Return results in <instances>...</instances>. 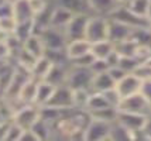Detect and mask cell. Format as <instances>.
I'll return each instance as SVG.
<instances>
[{
  "mask_svg": "<svg viewBox=\"0 0 151 141\" xmlns=\"http://www.w3.org/2000/svg\"><path fill=\"white\" fill-rule=\"evenodd\" d=\"M107 19H113L117 20L120 23H124L126 26L132 27L133 30L136 28H150L151 27V21L147 17H140L136 13H133L132 10L124 4H119L116 7V10L113 11Z\"/></svg>",
  "mask_w": 151,
  "mask_h": 141,
  "instance_id": "1",
  "label": "cell"
},
{
  "mask_svg": "<svg viewBox=\"0 0 151 141\" xmlns=\"http://www.w3.org/2000/svg\"><path fill=\"white\" fill-rule=\"evenodd\" d=\"M93 76H95V74L91 68L69 65L66 85L71 89H88V90H91Z\"/></svg>",
  "mask_w": 151,
  "mask_h": 141,
  "instance_id": "2",
  "label": "cell"
},
{
  "mask_svg": "<svg viewBox=\"0 0 151 141\" xmlns=\"http://www.w3.org/2000/svg\"><path fill=\"white\" fill-rule=\"evenodd\" d=\"M117 110L123 112H132V113L143 114V116H151V102L144 96L143 92L132 94L129 97H123L117 106Z\"/></svg>",
  "mask_w": 151,
  "mask_h": 141,
  "instance_id": "3",
  "label": "cell"
},
{
  "mask_svg": "<svg viewBox=\"0 0 151 141\" xmlns=\"http://www.w3.org/2000/svg\"><path fill=\"white\" fill-rule=\"evenodd\" d=\"M107 30H109V19L107 17L91 14L88 26H86L85 38L91 44L107 40Z\"/></svg>",
  "mask_w": 151,
  "mask_h": 141,
  "instance_id": "4",
  "label": "cell"
},
{
  "mask_svg": "<svg viewBox=\"0 0 151 141\" xmlns=\"http://www.w3.org/2000/svg\"><path fill=\"white\" fill-rule=\"evenodd\" d=\"M40 119V106L37 104H24L23 107L13 113L12 121L16 123L23 130H30Z\"/></svg>",
  "mask_w": 151,
  "mask_h": 141,
  "instance_id": "5",
  "label": "cell"
},
{
  "mask_svg": "<svg viewBox=\"0 0 151 141\" xmlns=\"http://www.w3.org/2000/svg\"><path fill=\"white\" fill-rule=\"evenodd\" d=\"M89 17H91V14L89 13L73 14V17L71 19V21L68 23V26H66L65 30H64L68 42H69V41H73V40L85 38L86 26H88Z\"/></svg>",
  "mask_w": 151,
  "mask_h": 141,
  "instance_id": "6",
  "label": "cell"
},
{
  "mask_svg": "<svg viewBox=\"0 0 151 141\" xmlns=\"http://www.w3.org/2000/svg\"><path fill=\"white\" fill-rule=\"evenodd\" d=\"M45 106L59 109V110H68L73 107V90L68 85L55 86L51 99L48 100Z\"/></svg>",
  "mask_w": 151,
  "mask_h": 141,
  "instance_id": "7",
  "label": "cell"
},
{
  "mask_svg": "<svg viewBox=\"0 0 151 141\" xmlns=\"http://www.w3.org/2000/svg\"><path fill=\"white\" fill-rule=\"evenodd\" d=\"M109 131H110V123L92 120L88 123L83 130V140L88 141H103L109 140Z\"/></svg>",
  "mask_w": 151,
  "mask_h": 141,
  "instance_id": "8",
  "label": "cell"
},
{
  "mask_svg": "<svg viewBox=\"0 0 151 141\" xmlns=\"http://www.w3.org/2000/svg\"><path fill=\"white\" fill-rule=\"evenodd\" d=\"M40 35L44 41L45 49H65L66 44H68L64 30H59V28L48 27Z\"/></svg>",
  "mask_w": 151,
  "mask_h": 141,
  "instance_id": "9",
  "label": "cell"
},
{
  "mask_svg": "<svg viewBox=\"0 0 151 141\" xmlns=\"http://www.w3.org/2000/svg\"><path fill=\"white\" fill-rule=\"evenodd\" d=\"M116 90L120 94V97H129L132 94H136L141 92L143 87V81L137 78L134 74H127L124 78H122L120 81L116 83Z\"/></svg>",
  "mask_w": 151,
  "mask_h": 141,
  "instance_id": "10",
  "label": "cell"
},
{
  "mask_svg": "<svg viewBox=\"0 0 151 141\" xmlns=\"http://www.w3.org/2000/svg\"><path fill=\"white\" fill-rule=\"evenodd\" d=\"M116 120L124 126L130 133H137L140 130H143L147 120V116L137 113H132V112H123V110H117V119Z\"/></svg>",
  "mask_w": 151,
  "mask_h": 141,
  "instance_id": "11",
  "label": "cell"
},
{
  "mask_svg": "<svg viewBox=\"0 0 151 141\" xmlns=\"http://www.w3.org/2000/svg\"><path fill=\"white\" fill-rule=\"evenodd\" d=\"M133 28L126 26L124 23H120L117 20L109 19V30H107V40L112 41L113 44H117L120 41H124L130 38Z\"/></svg>",
  "mask_w": 151,
  "mask_h": 141,
  "instance_id": "12",
  "label": "cell"
},
{
  "mask_svg": "<svg viewBox=\"0 0 151 141\" xmlns=\"http://www.w3.org/2000/svg\"><path fill=\"white\" fill-rule=\"evenodd\" d=\"M91 48H92V44L86 38H81V40H73L69 41L65 47V52L68 59L72 61L76 59V58H81L83 55L89 54L91 52Z\"/></svg>",
  "mask_w": 151,
  "mask_h": 141,
  "instance_id": "13",
  "label": "cell"
},
{
  "mask_svg": "<svg viewBox=\"0 0 151 141\" xmlns=\"http://www.w3.org/2000/svg\"><path fill=\"white\" fill-rule=\"evenodd\" d=\"M91 14L109 17L119 6L117 0H86Z\"/></svg>",
  "mask_w": 151,
  "mask_h": 141,
  "instance_id": "14",
  "label": "cell"
},
{
  "mask_svg": "<svg viewBox=\"0 0 151 141\" xmlns=\"http://www.w3.org/2000/svg\"><path fill=\"white\" fill-rule=\"evenodd\" d=\"M34 11L28 0H13V19L16 23L34 20Z\"/></svg>",
  "mask_w": 151,
  "mask_h": 141,
  "instance_id": "15",
  "label": "cell"
},
{
  "mask_svg": "<svg viewBox=\"0 0 151 141\" xmlns=\"http://www.w3.org/2000/svg\"><path fill=\"white\" fill-rule=\"evenodd\" d=\"M72 17H73V13H71L69 10L54 4L52 14H51V26H50V27L65 30V27L68 26V23L71 21Z\"/></svg>",
  "mask_w": 151,
  "mask_h": 141,
  "instance_id": "16",
  "label": "cell"
},
{
  "mask_svg": "<svg viewBox=\"0 0 151 141\" xmlns=\"http://www.w3.org/2000/svg\"><path fill=\"white\" fill-rule=\"evenodd\" d=\"M114 86H116V82L113 81V78L109 75V72L105 71V72L95 74L92 86H91V92H106V90H109Z\"/></svg>",
  "mask_w": 151,
  "mask_h": 141,
  "instance_id": "17",
  "label": "cell"
},
{
  "mask_svg": "<svg viewBox=\"0 0 151 141\" xmlns=\"http://www.w3.org/2000/svg\"><path fill=\"white\" fill-rule=\"evenodd\" d=\"M37 85H38V81L34 79V78H30V79L23 85V87L20 89L17 99H19L23 104H34L35 93H37Z\"/></svg>",
  "mask_w": 151,
  "mask_h": 141,
  "instance_id": "18",
  "label": "cell"
},
{
  "mask_svg": "<svg viewBox=\"0 0 151 141\" xmlns=\"http://www.w3.org/2000/svg\"><path fill=\"white\" fill-rule=\"evenodd\" d=\"M52 61L47 55H42V57L37 58L34 67L31 68V78L37 79V81H44L48 72H50V69L52 68Z\"/></svg>",
  "mask_w": 151,
  "mask_h": 141,
  "instance_id": "19",
  "label": "cell"
},
{
  "mask_svg": "<svg viewBox=\"0 0 151 141\" xmlns=\"http://www.w3.org/2000/svg\"><path fill=\"white\" fill-rule=\"evenodd\" d=\"M23 48L27 49L30 54H33L35 58H40V57H42L45 54V45H44V41H42L40 34H31L23 42Z\"/></svg>",
  "mask_w": 151,
  "mask_h": 141,
  "instance_id": "20",
  "label": "cell"
},
{
  "mask_svg": "<svg viewBox=\"0 0 151 141\" xmlns=\"http://www.w3.org/2000/svg\"><path fill=\"white\" fill-rule=\"evenodd\" d=\"M54 90H55V86L52 83L47 81H38V85H37V93H35V100H34V104L37 106H45L48 100L51 99Z\"/></svg>",
  "mask_w": 151,
  "mask_h": 141,
  "instance_id": "21",
  "label": "cell"
},
{
  "mask_svg": "<svg viewBox=\"0 0 151 141\" xmlns=\"http://www.w3.org/2000/svg\"><path fill=\"white\" fill-rule=\"evenodd\" d=\"M55 6L64 7L66 10H69L71 13L78 14V13H89V7H88V1L86 0H52Z\"/></svg>",
  "mask_w": 151,
  "mask_h": 141,
  "instance_id": "22",
  "label": "cell"
},
{
  "mask_svg": "<svg viewBox=\"0 0 151 141\" xmlns=\"http://www.w3.org/2000/svg\"><path fill=\"white\" fill-rule=\"evenodd\" d=\"M88 113H89L92 120L105 121V123H113L117 119V107H113V106L96 109V110H89Z\"/></svg>",
  "mask_w": 151,
  "mask_h": 141,
  "instance_id": "23",
  "label": "cell"
},
{
  "mask_svg": "<svg viewBox=\"0 0 151 141\" xmlns=\"http://www.w3.org/2000/svg\"><path fill=\"white\" fill-rule=\"evenodd\" d=\"M113 51H114V44L109 40L93 42L92 48H91V52L96 59H107V57L112 54Z\"/></svg>",
  "mask_w": 151,
  "mask_h": 141,
  "instance_id": "24",
  "label": "cell"
},
{
  "mask_svg": "<svg viewBox=\"0 0 151 141\" xmlns=\"http://www.w3.org/2000/svg\"><path fill=\"white\" fill-rule=\"evenodd\" d=\"M129 141L133 140V134L122 126L117 120L110 123V131H109V141Z\"/></svg>",
  "mask_w": 151,
  "mask_h": 141,
  "instance_id": "25",
  "label": "cell"
},
{
  "mask_svg": "<svg viewBox=\"0 0 151 141\" xmlns=\"http://www.w3.org/2000/svg\"><path fill=\"white\" fill-rule=\"evenodd\" d=\"M31 130L34 131V134L37 135L38 140H48V138H51V124L47 123L45 120H42L41 117L35 121V124L31 127Z\"/></svg>",
  "mask_w": 151,
  "mask_h": 141,
  "instance_id": "26",
  "label": "cell"
},
{
  "mask_svg": "<svg viewBox=\"0 0 151 141\" xmlns=\"http://www.w3.org/2000/svg\"><path fill=\"white\" fill-rule=\"evenodd\" d=\"M110 106L106 97L103 96L102 92H91V96H89V100H88V104H86V110H96V109H102V107H107Z\"/></svg>",
  "mask_w": 151,
  "mask_h": 141,
  "instance_id": "27",
  "label": "cell"
},
{
  "mask_svg": "<svg viewBox=\"0 0 151 141\" xmlns=\"http://www.w3.org/2000/svg\"><path fill=\"white\" fill-rule=\"evenodd\" d=\"M33 33H34V24L33 20H31V21H24V23H17L13 34L21 42H24Z\"/></svg>",
  "mask_w": 151,
  "mask_h": 141,
  "instance_id": "28",
  "label": "cell"
},
{
  "mask_svg": "<svg viewBox=\"0 0 151 141\" xmlns=\"http://www.w3.org/2000/svg\"><path fill=\"white\" fill-rule=\"evenodd\" d=\"M150 1L151 0H132L126 6L140 17H147L148 16V9H150Z\"/></svg>",
  "mask_w": 151,
  "mask_h": 141,
  "instance_id": "29",
  "label": "cell"
},
{
  "mask_svg": "<svg viewBox=\"0 0 151 141\" xmlns=\"http://www.w3.org/2000/svg\"><path fill=\"white\" fill-rule=\"evenodd\" d=\"M138 44L132 38H127L124 41H120L117 44H114V49L119 52V55H136Z\"/></svg>",
  "mask_w": 151,
  "mask_h": 141,
  "instance_id": "30",
  "label": "cell"
},
{
  "mask_svg": "<svg viewBox=\"0 0 151 141\" xmlns=\"http://www.w3.org/2000/svg\"><path fill=\"white\" fill-rule=\"evenodd\" d=\"M73 90V107L86 110V104L91 96V90L88 89H72Z\"/></svg>",
  "mask_w": 151,
  "mask_h": 141,
  "instance_id": "31",
  "label": "cell"
},
{
  "mask_svg": "<svg viewBox=\"0 0 151 141\" xmlns=\"http://www.w3.org/2000/svg\"><path fill=\"white\" fill-rule=\"evenodd\" d=\"M138 64H140V61H138L134 55H120L117 67H120L123 71H126L127 74H132L133 71L137 68Z\"/></svg>",
  "mask_w": 151,
  "mask_h": 141,
  "instance_id": "32",
  "label": "cell"
},
{
  "mask_svg": "<svg viewBox=\"0 0 151 141\" xmlns=\"http://www.w3.org/2000/svg\"><path fill=\"white\" fill-rule=\"evenodd\" d=\"M132 74H134L137 78H140L143 82L150 81L151 79V62L145 61V62H140L137 65V68L133 71Z\"/></svg>",
  "mask_w": 151,
  "mask_h": 141,
  "instance_id": "33",
  "label": "cell"
},
{
  "mask_svg": "<svg viewBox=\"0 0 151 141\" xmlns=\"http://www.w3.org/2000/svg\"><path fill=\"white\" fill-rule=\"evenodd\" d=\"M21 133H23V128L19 127L16 123L10 121V123H9V126H7V131H6L4 141H20Z\"/></svg>",
  "mask_w": 151,
  "mask_h": 141,
  "instance_id": "34",
  "label": "cell"
},
{
  "mask_svg": "<svg viewBox=\"0 0 151 141\" xmlns=\"http://www.w3.org/2000/svg\"><path fill=\"white\" fill-rule=\"evenodd\" d=\"M93 61H95V57H93L92 52H89V54L83 55V57H81V58H76V59L69 61V64H71L72 67H85V68H91V65L93 64Z\"/></svg>",
  "mask_w": 151,
  "mask_h": 141,
  "instance_id": "35",
  "label": "cell"
},
{
  "mask_svg": "<svg viewBox=\"0 0 151 141\" xmlns=\"http://www.w3.org/2000/svg\"><path fill=\"white\" fill-rule=\"evenodd\" d=\"M103 96L106 97V100L107 103L113 106V107H117L120 100H122V97H120V94L117 93V90H116V87H112V89H109V90H106V92H102Z\"/></svg>",
  "mask_w": 151,
  "mask_h": 141,
  "instance_id": "36",
  "label": "cell"
},
{
  "mask_svg": "<svg viewBox=\"0 0 151 141\" xmlns=\"http://www.w3.org/2000/svg\"><path fill=\"white\" fill-rule=\"evenodd\" d=\"M13 17V0H6L0 4V19Z\"/></svg>",
  "mask_w": 151,
  "mask_h": 141,
  "instance_id": "37",
  "label": "cell"
},
{
  "mask_svg": "<svg viewBox=\"0 0 151 141\" xmlns=\"http://www.w3.org/2000/svg\"><path fill=\"white\" fill-rule=\"evenodd\" d=\"M109 64H107V61L106 59H96L93 61V64L91 65V69L93 71V74H99V72H105L109 69Z\"/></svg>",
  "mask_w": 151,
  "mask_h": 141,
  "instance_id": "38",
  "label": "cell"
},
{
  "mask_svg": "<svg viewBox=\"0 0 151 141\" xmlns=\"http://www.w3.org/2000/svg\"><path fill=\"white\" fill-rule=\"evenodd\" d=\"M107 72H109V75L113 78V81L117 83L122 78H124L126 75H127V72L126 71H123L120 67H117V65H114V67H110L109 69H107Z\"/></svg>",
  "mask_w": 151,
  "mask_h": 141,
  "instance_id": "39",
  "label": "cell"
},
{
  "mask_svg": "<svg viewBox=\"0 0 151 141\" xmlns=\"http://www.w3.org/2000/svg\"><path fill=\"white\" fill-rule=\"evenodd\" d=\"M20 141H38V138H37V135L34 134L33 130L30 128V130H23Z\"/></svg>",
  "mask_w": 151,
  "mask_h": 141,
  "instance_id": "40",
  "label": "cell"
},
{
  "mask_svg": "<svg viewBox=\"0 0 151 141\" xmlns=\"http://www.w3.org/2000/svg\"><path fill=\"white\" fill-rule=\"evenodd\" d=\"M141 131H143V135H144V140H151V116L147 117L145 124Z\"/></svg>",
  "mask_w": 151,
  "mask_h": 141,
  "instance_id": "41",
  "label": "cell"
},
{
  "mask_svg": "<svg viewBox=\"0 0 151 141\" xmlns=\"http://www.w3.org/2000/svg\"><path fill=\"white\" fill-rule=\"evenodd\" d=\"M141 92L144 93V96L151 102V79L150 81L143 82V87H141Z\"/></svg>",
  "mask_w": 151,
  "mask_h": 141,
  "instance_id": "42",
  "label": "cell"
},
{
  "mask_svg": "<svg viewBox=\"0 0 151 141\" xmlns=\"http://www.w3.org/2000/svg\"><path fill=\"white\" fill-rule=\"evenodd\" d=\"M7 126H9V123H3V124H0V141H4L6 131H7Z\"/></svg>",
  "mask_w": 151,
  "mask_h": 141,
  "instance_id": "43",
  "label": "cell"
},
{
  "mask_svg": "<svg viewBox=\"0 0 151 141\" xmlns=\"http://www.w3.org/2000/svg\"><path fill=\"white\" fill-rule=\"evenodd\" d=\"M6 37H7V34L3 33V31H1V28H0V41H4L6 40Z\"/></svg>",
  "mask_w": 151,
  "mask_h": 141,
  "instance_id": "44",
  "label": "cell"
},
{
  "mask_svg": "<svg viewBox=\"0 0 151 141\" xmlns=\"http://www.w3.org/2000/svg\"><path fill=\"white\" fill-rule=\"evenodd\" d=\"M130 1H132V0H117V3L119 4H127V3H130Z\"/></svg>",
  "mask_w": 151,
  "mask_h": 141,
  "instance_id": "45",
  "label": "cell"
},
{
  "mask_svg": "<svg viewBox=\"0 0 151 141\" xmlns=\"http://www.w3.org/2000/svg\"><path fill=\"white\" fill-rule=\"evenodd\" d=\"M3 1H6V0H0V4H1V3H3Z\"/></svg>",
  "mask_w": 151,
  "mask_h": 141,
  "instance_id": "46",
  "label": "cell"
},
{
  "mask_svg": "<svg viewBox=\"0 0 151 141\" xmlns=\"http://www.w3.org/2000/svg\"><path fill=\"white\" fill-rule=\"evenodd\" d=\"M150 62H151V57H150Z\"/></svg>",
  "mask_w": 151,
  "mask_h": 141,
  "instance_id": "47",
  "label": "cell"
},
{
  "mask_svg": "<svg viewBox=\"0 0 151 141\" xmlns=\"http://www.w3.org/2000/svg\"><path fill=\"white\" fill-rule=\"evenodd\" d=\"M48 1H50V0H48Z\"/></svg>",
  "mask_w": 151,
  "mask_h": 141,
  "instance_id": "48",
  "label": "cell"
}]
</instances>
